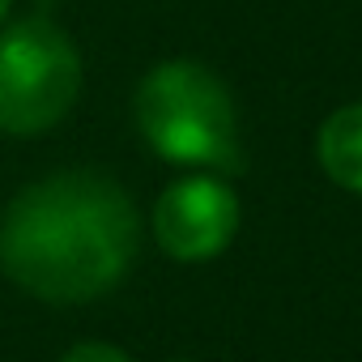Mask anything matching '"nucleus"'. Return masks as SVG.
<instances>
[{"label": "nucleus", "mask_w": 362, "mask_h": 362, "mask_svg": "<svg viewBox=\"0 0 362 362\" xmlns=\"http://www.w3.org/2000/svg\"><path fill=\"white\" fill-rule=\"evenodd\" d=\"M141 222L119 184L64 170L30 184L0 226V264L35 298L90 303L124 281L136 260Z\"/></svg>", "instance_id": "f257e3e1"}, {"label": "nucleus", "mask_w": 362, "mask_h": 362, "mask_svg": "<svg viewBox=\"0 0 362 362\" xmlns=\"http://www.w3.org/2000/svg\"><path fill=\"white\" fill-rule=\"evenodd\" d=\"M136 128L179 166L230 170L239 162V119L230 90L192 60H166L136 86Z\"/></svg>", "instance_id": "f03ea898"}, {"label": "nucleus", "mask_w": 362, "mask_h": 362, "mask_svg": "<svg viewBox=\"0 0 362 362\" xmlns=\"http://www.w3.org/2000/svg\"><path fill=\"white\" fill-rule=\"evenodd\" d=\"M81 94V56L47 18H22L0 35V132L35 136L69 115Z\"/></svg>", "instance_id": "7ed1b4c3"}, {"label": "nucleus", "mask_w": 362, "mask_h": 362, "mask_svg": "<svg viewBox=\"0 0 362 362\" xmlns=\"http://www.w3.org/2000/svg\"><path fill=\"white\" fill-rule=\"evenodd\" d=\"M239 230V197L214 175H188L158 197L153 239L175 260H209Z\"/></svg>", "instance_id": "20e7f679"}, {"label": "nucleus", "mask_w": 362, "mask_h": 362, "mask_svg": "<svg viewBox=\"0 0 362 362\" xmlns=\"http://www.w3.org/2000/svg\"><path fill=\"white\" fill-rule=\"evenodd\" d=\"M315 149H320V166L332 184L362 192V103L332 111L320 128Z\"/></svg>", "instance_id": "39448f33"}, {"label": "nucleus", "mask_w": 362, "mask_h": 362, "mask_svg": "<svg viewBox=\"0 0 362 362\" xmlns=\"http://www.w3.org/2000/svg\"><path fill=\"white\" fill-rule=\"evenodd\" d=\"M60 362H132L124 349H115V345H107V341H77Z\"/></svg>", "instance_id": "423d86ee"}, {"label": "nucleus", "mask_w": 362, "mask_h": 362, "mask_svg": "<svg viewBox=\"0 0 362 362\" xmlns=\"http://www.w3.org/2000/svg\"><path fill=\"white\" fill-rule=\"evenodd\" d=\"M9 5L13 0H0V26H5V18H9Z\"/></svg>", "instance_id": "0eeeda50"}]
</instances>
